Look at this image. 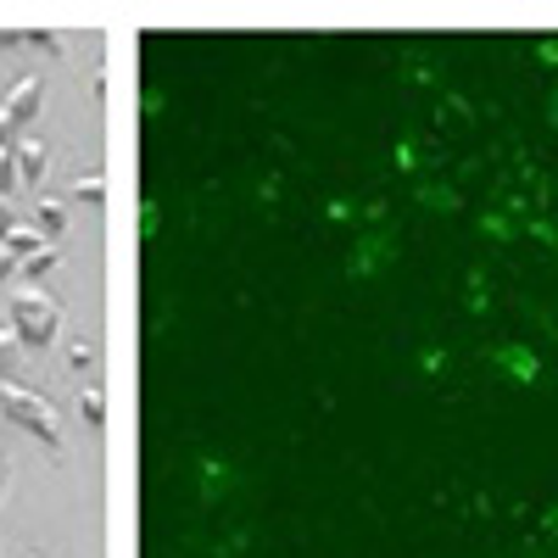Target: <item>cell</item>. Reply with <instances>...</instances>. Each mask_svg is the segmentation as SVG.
I'll return each instance as SVG.
<instances>
[{"label":"cell","instance_id":"cell-1","mask_svg":"<svg viewBox=\"0 0 558 558\" xmlns=\"http://www.w3.org/2000/svg\"><path fill=\"white\" fill-rule=\"evenodd\" d=\"M0 413H7L17 430H28L39 447H51V452L62 458L68 436H62V413H57V402H45L39 391H28V386H17V380H0Z\"/></svg>","mask_w":558,"mask_h":558},{"label":"cell","instance_id":"cell-2","mask_svg":"<svg viewBox=\"0 0 558 558\" xmlns=\"http://www.w3.org/2000/svg\"><path fill=\"white\" fill-rule=\"evenodd\" d=\"M7 324L17 330L23 352H45L62 336V302L45 286H23V291H12V318Z\"/></svg>","mask_w":558,"mask_h":558},{"label":"cell","instance_id":"cell-3","mask_svg":"<svg viewBox=\"0 0 558 558\" xmlns=\"http://www.w3.org/2000/svg\"><path fill=\"white\" fill-rule=\"evenodd\" d=\"M45 112V84L39 78H17L0 101V129H34Z\"/></svg>","mask_w":558,"mask_h":558},{"label":"cell","instance_id":"cell-4","mask_svg":"<svg viewBox=\"0 0 558 558\" xmlns=\"http://www.w3.org/2000/svg\"><path fill=\"white\" fill-rule=\"evenodd\" d=\"M12 157H17V184H28V191H34V184H45V162H51V151H45V140L23 134Z\"/></svg>","mask_w":558,"mask_h":558},{"label":"cell","instance_id":"cell-5","mask_svg":"<svg viewBox=\"0 0 558 558\" xmlns=\"http://www.w3.org/2000/svg\"><path fill=\"white\" fill-rule=\"evenodd\" d=\"M0 246H7V252H12L17 263H23L28 252H39V246H51V241H45V235H39L34 223H12V229H7V241H0Z\"/></svg>","mask_w":558,"mask_h":558},{"label":"cell","instance_id":"cell-6","mask_svg":"<svg viewBox=\"0 0 558 558\" xmlns=\"http://www.w3.org/2000/svg\"><path fill=\"white\" fill-rule=\"evenodd\" d=\"M78 418H84L89 430L107 425V391H101V386H84V391H78Z\"/></svg>","mask_w":558,"mask_h":558},{"label":"cell","instance_id":"cell-7","mask_svg":"<svg viewBox=\"0 0 558 558\" xmlns=\"http://www.w3.org/2000/svg\"><path fill=\"white\" fill-rule=\"evenodd\" d=\"M34 229H39L45 241H57L62 229H68V218H62V202H45V196H39V207H34Z\"/></svg>","mask_w":558,"mask_h":558},{"label":"cell","instance_id":"cell-8","mask_svg":"<svg viewBox=\"0 0 558 558\" xmlns=\"http://www.w3.org/2000/svg\"><path fill=\"white\" fill-rule=\"evenodd\" d=\"M23 368V341H17V330L7 324V330H0V380H12Z\"/></svg>","mask_w":558,"mask_h":558},{"label":"cell","instance_id":"cell-9","mask_svg":"<svg viewBox=\"0 0 558 558\" xmlns=\"http://www.w3.org/2000/svg\"><path fill=\"white\" fill-rule=\"evenodd\" d=\"M57 263H62V257H57V246H39V252H28V257L17 263V274H28V286H39V279L51 274Z\"/></svg>","mask_w":558,"mask_h":558},{"label":"cell","instance_id":"cell-10","mask_svg":"<svg viewBox=\"0 0 558 558\" xmlns=\"http://www.w3.org/2000/svg\"><path fill=\"white\" fill-rule=\"evenodd\" d=\"M497 363L508 368V375H520V380H536V357H531L525 347H502V352H497Z\"/></svg>","mask_w":558,"mask_h":558},{"label":"cell","instance_id":"cell-11","mask_svg":"<svg viewBox=\"0 0 558 558\" xmlns=\"http://www.w3.org/2000/svg\"><path fill=\"white\" fill-rule=\"evenodd\" d=\"M73 196L101 207V202H107V184H101V173H78V179H73Z\"/></svg>","mask_w":558,"mask_h":558},{"label":"cell","instance_id":"cell-12","mask_svg":"<svg viewBox=\"0 0 558 558\" xmlns=\"http://www.w3.org/2000/svg\"><path fill=\"white\" fill-rule=\"evenodd\" d=\"M12 191H23V184H17V157L0 146V196H12Z\"/></svg>","mask_w":558,"mask_h":558},{"label":"cell","instance_id":"cell-13","mask_svg":"<svg viewBox=\"0 0 558 558\" xmlns=\"http://www.w3.org/2000/svg\"><path fill=\"white\" fill-rule=\"evenodd\" d=\"M89 363H96V347H89V341H73V347H68V368H73V375H84Z\"/></svg>","mask_w":558,"mask_h":558},{"label":"cell","instance_id":"cell-14","mask_svg":"<svg viewBox=\"0 0 558 558\" xmlns=\"http://www.w3.org/2000/svg\"><path fill=\"white\" fill-rule=\"evenodd\" d=\"M12 274H17V257H12L7 246H0V286H7V279H12Z\"/></svg>","mask_w":558,"mask_h":558},{"label":"cell","instance_id":"cell-15","mask_svg":"<svg viewBox=\"0 0 558 558\" xmlns=\"http://www.w3.org/2000/svg\"><path fill=\"white\" fill-rule=\"evenodd\" d=\"M17 218H12V207H7V196H0V241H7V229H12Z\"/></svg>","mask_w":558,"mask_h":558},{"label":"cell","instance_id":"cell-16","mask_svg":"<svg viewBox=\"0 0 558 558\" xmlns=\"http://www.w3.org/2000/svg\"><path fill=\"white\" fill-rule=\"evenodd\" d=\"M0 475H7V452H0Z\"/></svg>","mask_w":558,"mask_h":558},{"label":"cell","instance_id":"cell-17","mask_svg":"<svg viewBox=\"0 0 558 558\" xmlns=\"http://www.w3.org/2000/svg\"><path fill=\"white\" fill-rule=\"evenodd\" d=\"M0 481H7V475H0Z\"/></svg>","mask_w":558,"mask_h":558}]
</instances>
